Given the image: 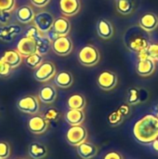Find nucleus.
<instances>
[{"mask_svg":"<svg viewBox=\"0 0 158 159\" xmlns=\"http://www.w3.org/2000/svg\"><path fill=\"white\" fill-rule=\"evenodd\" d=\"M156 112H157V113H158V104H157V105H156Z\"/></svg>","mask_w":158,"mask_h":159,"instance_id":"37998d69","label":"nucleus"},{"mask_svg":"<svg viewBox=\"0 0 158 159\" xmlns=\"http://www.w3.org/2000/svg\"><path fill=\"white\" fill-rule=\"evenodd\" d=\"M59 8L62 16L73 17L80 11L81 2L80 0H60Z\"/></svg>","mask_w":158,"mask_h":159,"instance_id":"f8f14e48","label":"nucleus"},{"mask_svg":"<svg viewBox=\"0 0 158 159\" xmlns=\"http://www.w3.org/2000/svg\"><path fill=\"white\" fill-rule=\"evenodd\" d=\"M51 30L56 37L68 35L71 31V22L67 17L64 16L58 17L54 20Z\"/></svg>","mask_w":158,"mask_h":159,"instance_id":"dca6fc26","label":"nucleus"},{"mask_svg":"<svg viewBox=\"0 0 158 159\" xmlns=\"http://www.w3.org/2000/svg\"><path fill=\"white\" fill-rule=\"evenodd\" d=\"M21 32V28L18 24L0 25V40L5 43L12 42Z\"/></svg>","mask_w":158,"mask_h":159,"instance_id":"2eb2a0df","label":"nucleus"},{"mask_svg":"<svg viewBox=\"0 0 158 159\" xmlns=\"http://www.w3.org/2000/svg\"><path fill=\"white\" fill-rule=\"evenodd\" d=\"M28 154L33 159H43L47 155V148L41 143L33 142L29 144Z\"/></svg>","mask_w":158,"mask_h":159,"instance_id":"b1692460","label":"nucleus"},{"mask_svg":"<svg viewBox=\"0 0 158 159\" xmlns=\"http://www.w3.org/2000/svg\"><path fill=\"white\" fill-rule=\"evenodd\" d=\"M67 107L69 109L84 110L86 106V99L80 93H74L67 99Z\"/></svg>","mask_w":158,"mask_h":159,"instance_id":"393cba45","label":"nucleus"},{"mask_svg":"<svg viewBox=\"0 0 158 159\" xmlns=\"http://www.w3.org/2000/svg\"><path fill=\"white\" fill-rule=\"evenodd\" d=\"M141 89L135 87H131L128 90V102L130 105H136L141 102Z\"/></svg>","mask_w":158,"mask_h":159,"instance_id":"c85d7f7f","label":"nucleus"},{"mask_svg":"<svg viewBox=\"0 0 158 159\" xmlns=\"http://www.w3.org/2000/svg\"><path fill=\"white\" fill-rule=\"evenodd\" d=\"M133 136L142 144H151L158 138V116L149 114L139 119L133 126Z\"/></svg>","mask_w":158,"mask_h":159,"instance_id":"f257e3e1","label":"nucleus"},{"mask_svg":"<svg viewBox=\"0 0 158 159\" xmlns=\"http://www.w3.org/2000/svg\"><path fill=\"white\" fill-rule=\"evenodd\" d=\"M151 144H152V147H153L154 151H156V153H158V138L157 139H156Z\"/></svg>","mask_w":158,"mask_h":159,"instance_id":"a19ab883","label":"nucleus"},{"mask_svg":"<svg viewBox=\"0 0 158 159\" xmlns=\"http://www.w3.org/2000/svg\"><path fill=\"white\" fill-rule=\"evenodd\" d=\"M88 139V131L82 125L71 126L65 135V140L71 146L77 147Z\"/></svg>","mask_w":158,"mask_h":159,"instance_id":"0eeeda50","label":"nucleus"},{"mask_svg":"<svg viewBox=\"0 0 158 159\" xmlns=\"http://www.w3.org/2000/svg\"><path fill=\"white\" fill-rule=\"evenodd\" d=\"M85 113L84 110H75V109H69L65 115L64 119L70 126H78L82 125L85 121Z\"/></svg>","mask_w":158,"mask_h":159,"instance_id":"4be33fe9","label":"nucleus"},{"mask_svg":"<svg viewBox=\"0 0 158 159\" xmlns=\"http://www.w3.org/2000/svg\"><path fill=\"white\" fill-rule=\"evenodd\" d=\"M12 17V12L0 10V24L1 25H7L10 21Z\"/></svg>","mask_w":158,"mask_h":159,"instance_id":"e433bc0d","label":"nucleus"},{"mask_svg":"<svg viewBox=\"0 0 158 159\" xmlns=\"http://www.w3.org/2000/svg\"><path fill=\"white\" fill-rule=\"evenodd\" d=\"M54 20H55V18L53 14H51L48 11L42 10V11L35 13L33 22L41 33L46 34L52 29Z\"/></svg>","mask_w":158,"mask_h":159,"instance_id":"1a4fd4ad","label":"nucleus"},{"mask_svg":"<svg viewBox=\"0 0 158 159\" xmlns=\"http://www.w3.org/2000/svg\"><path fill=\"white\" fill-rule=\"evenodd\" d=\"M15 18L21 24H28L34 21L35 13L29 5H22L15 9Z\"/></svg>","mask_w":158,"mask_h":159,"instance_id":"4468645a","label":"nucleus"},{"mask_svg":"<svg viewBox=\"0 0 158 159\" xmlns=\"http://www.w3.org/2000/svg\"><path fill=\"white\" fill-rule=\"evenodd\" d=\"M24 61H25L26 66H28L31 69L35 70L44 61H43V56L39 55L38 53H34L32 55L25 57Z\"/></svg>","mask_w":158,"mask_h":159,"instance_id":"cd10ccee","label":"nucleus"},{"mask_svg":"<svg viewBox=\"0 0 158 159\" xmlns=\"http://www.w3.org/2000/svg\"><path fill=\"white\" fill-rule=\"evenodd\" d=\"M57 89L52 85H45L38 91V99L45 104H51L57 99Z\"/></svg>","mask_w":158,"mask_h":159,"instance_id":"6ab92c4d","label":"nucleus"},{"mask_svg":"<svg viewBox=\"0 0 158 159\" xmlns=\"http://www.w3.org/2000/svg\"><path fill=\"white\" fill-rule=\"evenodd\" d=\"M49 127V122L44 117L43 115L32 116L27 121V128L30 132L35 135L45 133Z\"/></svg>","mask_w":158,"mask_h":159,"instance_id":"9b49d317","label":"nucleus"},{"mask_svg":"<svg viewBox=\"0 0 158 159\" xmlns=\"http://www.w3.org/2000/svg\"><path fill=\"white\" fill-rule=\"evenodd\" d=\"M12 68L0 58V77H7L10 75Z\"/></svg>","mask_w":158,"mask_h":159,"instance_id":"c9c22d12","label":"nucleus"},{"mask_svg":"<svg viewBox=\"0 0 158 159\" xmlns=\"http://www.w3.org/2000/svg\"><path fill=\"white\" fill-rule=\"evenodd\" d=\"M16 49L23 58H25L29 55L36 53V42L32 38L24 36L19 40Z\"/></svg>","mask_w":158,"mask_h":159,"instance_id":"f3484780","label":"nucleus"},{"mask_svg":"<svg viewBox=\"0 0 158 159\" xmlns=\"http://www.w3.org/2000/svg\"><path fill=\"white\" fill-rule=\"evenodd\" d=\"M16 7V0H0V10L12 12Z\"/></svg>","mask_w":158,"mask_h":159,"instance_id":"473e14b6","label":"nucleus"},{"mask_svg":"<svg viewBox=\"0 0 158 159\" xmlns=\"http://www.w3.org/2000/svg\"><path fill=\"white\" fill-rule=\"evenodd\" d=\"M50 1L51 0H30V2L32 3L33 6H34L36 7H39V8L47 7L50 3Z\"/></svg>","mask_w":158,"mask_h":159,"instance_id":"4c0bfd02","label":"nucleus"},{"mask_svg":"<svg viewBox=\"0 0 158 159\" xmlns=\"http://www.w3.org/2000/svg\"><path fill=\"white\" fill-rule=\"evenodd\" d=\"M77 59L80 64L86 67H93L101 61L100 50L93 45L88 44L83 46L77 52Z\"/></svg>","mask_w":158,"mask_h":159,"instance_id":"7ed1b4c3","label":"nucleus"},{"mask_svg":"<svg viewBox=\"0 0 158 159\" xmlns=\"http://www.w3.org/2000/svg\"><path fill=\"white\" fill-rule=\"evenodd\" d=\"M118 83V77L115 73L105 70L99 74L97 77V85L99 88L104 91H109L114 89Z\"/></svg>","mask_w":158,"mask_h":159,"instance_id":"9d476101","label":"nucleus"},{"mask_svg":"<svg viewBox=\"0 0 158 159\" xmlns=\"http://www.w3.org/2000/svg\"><path fill=\"white\" fill-rule=\"evenodd\" d=\"M74 48V44L70 36L65 35V36H58L55 39L52 40V45H51V49L52 51L61 57L68 56Z\"/></svg>","mask_w":158,"mask_h":159,"instance_id":"6e6552de","label":"nucleus"},{"mask_svg":"<svg viewBox=\"0 0 158 159\" xmlns=\"http://www.w3.org/2000/svg\"><path fill=\"white\" fill-rule=\"evenodd\" d=\"M140 26H133L129 28L124 34V44L126 48L136 54L146 52L150 46V41L147 35Z\"/></svg>","mask_w":158,"mask_h":159,"instance_id":"f03ea898","label":"nucleus"},{"mask_svg":"<svg viewBox=\"0 0 158 159\" xmlns=\"http://www.w3.org/2000/svg\"><path fill=\"white\" fill-rule=\"evenodd\" d=\"M139 26L146 33L155 31L158 27L157 15L154 12L143 13L139 20Z\"/></svg>","mask_w":158,"mask_h":159,"instance_id":"ddd939ff","label":"nucleus"},{"mask_svg":"<svg viewBox=\"0 0 158 159\" xmlns=\"http://www.w3.org/2000/svg\"><path fill=\"white\" fill-rule=\"evenodd\" d=\"M56 74V65L50 61H45L34 70V77L36 81L44 83L54 78Z\"/></svg>","mask_w":158,"mask_h":159,"instance_id":"423d86ee","label":"nucleus"},{"mask_svg":"<svg viewBox=\"0 0 158 159\" xmlns=\"http://www.w3.org/2000/svg\"><path fill=\"white\" fill-rule=\"evenodd\" d=\"M35 42H36V53H38L41 56H45L48 54L52 45V40L48 36L42 35L41 37L36 39Z\"/></svg>","mask_w":158,"mask_h":159,"instance_id":"bb28decb","label":"nucleus"},{"mask_svg":"<svg viewBox=\"0 0 158 159\" xmlns=\"http://www.w3.org/2000/svg\"><path fill=\"white\" fill-rule=\"evenodd\" d=\"M0 159H1V158H0Z\"/></svg>","mask_w":158,"mask_h":159,"instance_id":"c03bdc74","label":"nucleus"},{"mask_svg":"<svg viewBox=\"0 0 158 159\" xmlns=\"http://www.w3.org/2000/svg\"><path fill=\"white\" fill-rule=\"evenodd\" d=\"M54 83L61 89H68L74 83V76L68 71H61L54 76Z\"/></svg>","mask_w":158,"mask_h":159,"instance_id":"5701e85b","label":"nucleus"},{"mask_svg":"<svg viewBox=\"0 0 158 159\" xmlns=\"http://www.w3.org/2000/svg\"><path fill=\"white\" fill-rule=\"evenodd\" d=\"M139 60L136 63V73L142 77H148L152 75L156 68V61L150 58L146 52L138 55Z\"/></svg>","mask_w":158,"mask_h":159,"instance_id":"39448f33","label":"nucleus"},{"mask_svg":"<svg viewBox=\"0 0 158 159\" xmlns=\"http://www.w3.org/2000/svg\"><path fill=\"white\" fill-rule=\"evenodd\" d=\"M103 159H123V157L120 153L115 152V151H111L109 153H107L104 157Z\"/></svg>","mask_w":158,"mask_h":159,"instance_id":"ea45409f","label":"nucleus"},{"mask_svg":"<svg viewBox=\"0 0 158 159\" xmlns=\"http://www.w3.org/2000/svg\"><path fill=\"white\" fill-rule=\"evenodd\" d=\"M76 152L82 159H92L97 156L98 148L93 143L86 141L76 147Z\"/></svg>","mask_w":158,"mask_h":159,"instance_id":"aec40b11","label":"nucleus"},{"mask_svg":"<svg viewBox=\"0 0 158 159\" xmlns=\"http://www.w3.org/2000/svg\"><path fill=\"white\" fill-rule=\"evenodd\" d=\"M115 8L119 14L123 16H128L134 11L135 3L133 0H116Z\"/></svg>","mask_w":158,"mask_h":159,"instance_id":"a878e982","label":"nucleus"},{"mask_svg":"<svg viewBox=\"0 0 158 159\" xmlns=\"http://www.w3.org/2000/svg\"><path fill=\"white\" fill-rule=\"evenodd\" d=\"M146 53L150 58H152L156 61H158V43L150 44L149 48L146 50Z\"/></svg>","mask_w":158,"mask_h":159,"instance_id":"f704fd0d","label":"nucleus"},{"mask_svg":"<svg viewBox=\"0 0 158 159\" xmlns=\"http://www.w3.org/2000/svg\"><path fill=\"white\" fill-rule=\"evenodd\" d=\"M117 110L119 111V113H120L124 117L129 116V114H130V107H129V104H126V103H125V104H122L121 106H119V108H118Z\"/></svg>","mask_w":158,"mask_h":159,"instance_id":"58836bf2","label":"nucleus"},{"mask_svg":"<svg viewBox=\"0 0 158 159\" xmlns=\"http://www.w3.org/2000/svg\"><path fill=\"white\" fill-rule=\"evenodd\" d=\"M124 118H125V117L119 113V111L116 110V111L112 112V113L108 116L107 121H108V123H109L112 127H116V126H119L120 124L123 123Z\"/></svg>","mask_w":158,"mask_h":159,"instance_id":"c756f323","label":"nucleus"},{"mask_svg":"<svg viewBox=\"0 0 158 159\" xmlns=\"http://www.w3.org/2000/svg\"><path fill=\"white\" fill-rule=\"evenodd\" d=\"M1 59L5 62H7L12 69H15L21 64L23 57L17 51V49H8L3 53Z\"/></svg>","mask_w":158,"mask_h":159,"instance_id":"412c9836","label":"nucleus"},{"mask_svg":"<svg viewBox=\"0 0 158 159\" xmlns=\"http://www.w3.org/2000/svg\"><path fill=\"white\" fill-rule=\"evenodd\" d=\"M97 34L100 38L103 40H108L114 36L115 34V29L111 21L107 19L102 18L98 20L97 22V27H96Z\"/></svg>","mask_w":158,"mask_h":159,"instance_id":"a211bd4d","label":"nucleus"},{"mask_svg":"<svg viewBox=\"0 0 158 159\" xmlns=\"http://www.w3.org/2000/svg\"><path fill=\"white\" fill-rule=\"evenodd\" d=\"M15 159H25V158H23V157H17V158H15Z\"/></svg>","mask_w":158,"mask_h":159,"instance_id":"79ce46f5","label":"nucleus"},{"mask_svg":"<svg viewBox=\"0 0 158 159\" xmlns=\"http://www.w3.org/2000/svg\"><path fill=\"white\" fill-rule=\"evenodd\" d=\"M17 108L23 114L34 116L39 113L40 101L34 95H25L20 97L17 102Z\"/></svg>","mask_w":158,"mask_h":159,"instance_id":"20e7f679","label":"nucleus"},{"mask_svg":"<svg viewBox=\"0 0 158 159\" xmlns=\"http://www.w3.org/2000/svg\"><path fill=\"white\" fill-rule=\"evenodd\" d=\"M44 117L50 123V122H56L61 117V113L56 108H48L46 110V112L43 114Z\"/></svg>","mask_w":158,"mask_h":159,"instance_id":"7c9ffc66","label":"nucleus"},{"mask_svg":"<svg viewBox=\"0 0 158 159\" xmlns=\"http://www.w3.org/2000/svg\"><path fill=\"white\" fill-rule=\"evenodd\" d=\"M10 156V145L7 142H0V158L7 159Z\"/></svg>","mask_w":158,"mask_h":159,"instance_id":"72a5a7b5","label":"nucleus"},{"mask_svg":"<svg viewBox=\"0 0 158 159\" xmlns=\"http://www.w3.org/2000/svg\"><path fill=\"white\" fill-rule=\"evenodd\" d=\"M42 35H44V34L41 33V32L35 27L34 24L32 25V26H30V27L26 30V32H25V36H26V37H29V38H32V39H34V40L38 39V38L41 37Z\"/></svg>","mask_w":158,"mask_h":159,"instance_id":"2f4dec72","label":"nucleus"}]
</instances>
